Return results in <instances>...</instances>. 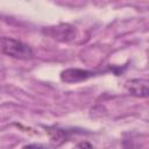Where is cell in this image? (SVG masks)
Instances as JSON below:
<instances>
[{
    "mask_svg": "<svg viewBox=\"0 0 149 149\" xmlns=\"http://www.w3.org/2000/svg\"><path fill=\"white\" fill-rule=\"evenodd\" d=\"M0 50L2 54L16 59H30L34 56L33 49L28 44L12 37L0 38Z\"/></svg>",
    "mask_w": 149,
    "mask_h": 149,
    "instance_id": "cell-1",
    "label": "cell"
},
{
    "mask_svg": "<svg viewBox=\"0 0 149 149\" xmlns=\"http://www.w3.org/2000/svg\"><path fill=\"white\" fill-rule=\"evenodd\" d=\"M95 72L88 71V70H83V69H66L61 73V79L65 83H78L86 80L87 78L94 76Z\"/></svg>",
    "mask_w": 149,
    "mask_h": 149,
    "instance_id": "cell-2",
    "label": "cell"
},
{
    "mask_svg": "<svg viewBox=\"0 0 149 149\" xmlns=\"http://www.w3.org/2000/svg\"><path fill=\"white\" fill-rule=\"evenodd\" d=\"M48 34L59 41H70L74 37V29L69 24H59L57 27L50 28Z\"/></svg>",
    "mask_w": 149,
    "mask_h": 149,
    "instance_id": "cell-3",
    "label": "cell"
},
{
    "mask_svg": "<svg viewBox=\"0 0 149 149\" xmlns=\"http://www.w3.org/2000/svg\"><path fill=\"white\" fill-rule=\"evenodd\" d=\"M126 87L128 92L135 97L146 98L148 97V84L144 79H132L127 81Z\"/></svg>",
    "mask_w": 149,
    "mask_h": 149,
    "instance_id": "cell-4",
    "label": "cell"
}]
</instances>
